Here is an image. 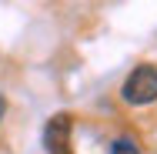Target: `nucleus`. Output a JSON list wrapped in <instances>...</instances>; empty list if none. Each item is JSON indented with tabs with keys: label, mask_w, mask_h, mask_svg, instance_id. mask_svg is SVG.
<instances>
[{
	"label": "nucleus",
	"mask_w": 157,
	"mask_h": 154,
	"mask_svg": "<svg viewBox=\"0 0 157 154\" xmlns=\"http://www.w3.org/2000/svg\"><path fill=\"white\" fill-rule=\"evenodd\" d=\"M121 97L127 104H151L157 101V64H140L127 74L124 87H121Z\"/></svg>",
	"instance_id": "obj_1"
},
{
	"label": "nucleus",
	"mask_w": 157,
	"mask_h": 154,
	"mask_svg": "<svg viewBox=\"0 0 157 154\" xmlns=\"http://www.w3.org/2000/svg\"><path fill=\"white\" fill-rule=\"evenodd\" d=\"M70 134H74V117L54 114L44 127V148L50 154H70Z\"/></svg>",
	"instance_id": "obj_2"
},
{
	"label": "nucleus",
	"mask_w": 157,
	"mask_h": 154,
	"mask_svg": "<svg viewBox=\"0 0 157 154\" xmlns=\"http://www.w3.org/2000/svg\"><path fill=\"white\" fill-rule=\"evenodd\" d=\"M110 154H140V148H137L134 137H117V141L110 144Z\"/></svg>",
	"instance_id": "obj_3"
},
{
	"label": "nucleus",
	"mask_w": 157,
	"mask_h": 154,
	"mask_svg": "<svg viewBox=\"0 0 157 154\" xmlns=\"http://www.w3.org/2000/svg\"><path fill=\"white\" fill-rule=\"evenodd\" d=\"M3 114H7V101L0 97V121H3Z\"/></svg>",
	"instance_id": "obj_4"
}]
</instances>
